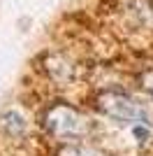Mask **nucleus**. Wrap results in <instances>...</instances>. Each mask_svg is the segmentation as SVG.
<instances>
[{
  "label": "nucleus",
  "instance_id": "f257e3e1",
  "mask_svg": "<svg viewBox=\"0 0 153 156\" xmlns=\"http://www.w3.org/2000/svg\"><path fill=\"white\" fill-rule=\"evenodd\" d=\"M42 126L46 128V133L58 140H65V142H72V140H79V137L88 135L90 133V124L88 119L83 117L79 110L70 107V105H51L49 110L44 112L42 117Z\"/></svg>",
  "mask_w": 153,
  "mask_h": 156
},
{
  "label": "nucleus",
  "instance_id": "f03ea898",
  "mask_svg": "<svg viewBox=\"0 0 153 156\" xmlns=\"http://www.w3.org/2000/svg\"><path fill=\"white\" fill-rule=\"evenodd\" d=\"M95 107L104 114V117L121 121V124H148V112L146 107H141L134 98L125 96L118 91H102L95 98Z\"/></svg>",
  "mask_w": 153,
  "mask_h": 156
},
{
  "label": "nucleus",
  "instance_id": "7ed1b4c3",
  "mask_svg": "<svg viewBox=\"0 0 153 156\" xmlns=\"http://www.w3.org/2000/svg\"><path fill=\"white\" fill-rule=\"evenodd\" d=\"M0 128L9 137H23L25 130H28V124H25L23 114H21L19 110H7L5 114L0 117Z\"/></svg>",
  "mask_w": 153,
  "mask_h": 156
},
{
  "label": "nucleus",
  "instance_id": "20e7f679",
  "mask_svg": "<svg viewBox=\"0 0 153 156\" xmlns=\"http://www.w3.org/2000/svg\"><path fill=\"white\" fill-rule=\"evenodd\" d=\"M58 156H104L102 151L93 149V147H81V144H70V147H65L63 151Z\"/></svg>",
  "mask_w": 153,
  "mask_h": 156
}]
</instances>
